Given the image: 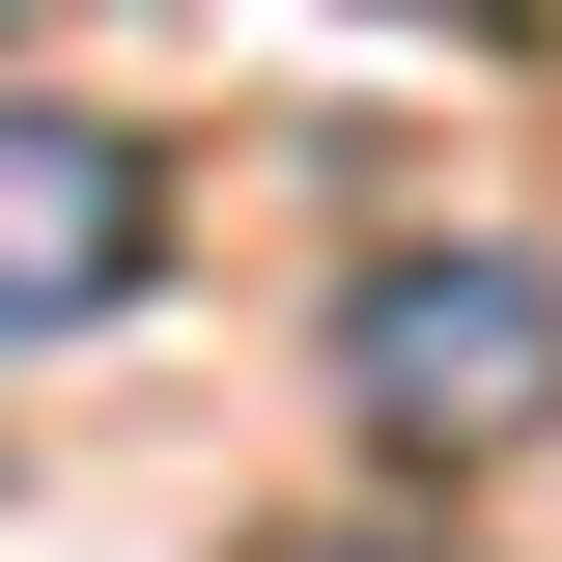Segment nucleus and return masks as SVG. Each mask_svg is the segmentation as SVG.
<instances>
[{"label": "nucleus", "mask_w": 562, "mask_h": 562, "mask_svg": "<svg viewBox=\"0 0 562 562\" xmlns=\"http://www.w3.org/2000/svg\"><path fill=\"white\" fill-rule=\"evenodd\" d=\"M310 562H422V535H310Z\"/></svg>", "instance_id": "20e7f679"}, {"label": "nucleus", "mask_w": 562, "mask_h": 562, "mask_svg": "<svg viewBox=\"0 0 562 562\" xmlns=\"http://www.w3.org/2000/svg\"><path fill=\"white\" fill-rule=\"evenodd\" d=\"M366 29H535V0H366Z\"/></svg>", "instance_id": "7ed1b4c3"}, {"label": "nucleus", "mask_w": 562, "mask_h": 562, "mask_svg": "<svg viewBox=\"0 0 562 562\" xmlns=\"http://www.w3.org/2000/svg\"><path fill=\"white\" fill-rule=\"evenodd\" d=\"M140 254H169V169H140L113 113H29V85H0V366L85 338V310H140Z\"/></svg>", "instance_id": "f03ea898"}, {"label": "nucleus", "mask_w": 562, "mask_h": 562, "mask_svg": "<svg viewBox=\"0 0 562 562\" xmlns=\"http://www.w3.org/2000/svg\"><path fill=\"white\" fill-rule=\"evenodd\" d=\"M338 394H366V450L479 479V450H535V422H562V281H535V254H366Z\"/></svg>", "instance_id": "f257e3e1"}]
</instances>
